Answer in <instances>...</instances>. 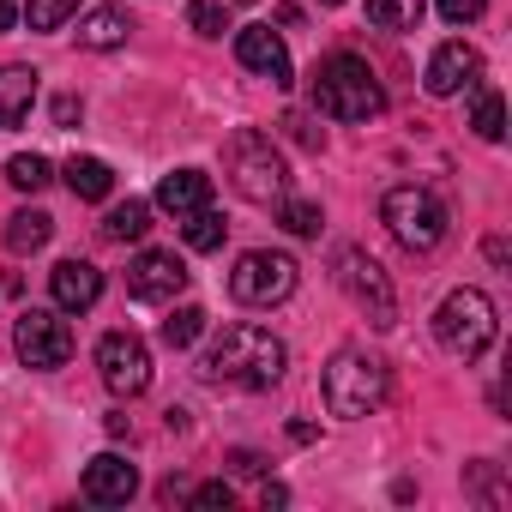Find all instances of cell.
<instances>
[{
	"label": "cell",
	"mask_w": 512,
	"mask_h": 512,
	"mask_svg": "<svg viewBox=\"0 0 512 512\" xmlns=\"http://www.w3.org/2000/svg\"><path fill=\"white\" fill-rule=\"evenodd\" d=\"M284 362H290V350H284L266 326H229V332L205 350L199 374H205L211 386L266 392V386H278V380H284Z\"/></svg>",
	"instance_id": "cell-1"
},
{
	"label": "cell",
	"mask_w": 512,
	"mask_h": 512,
	"mask_svg": "<svg viewBox=\"0 0 512 512\" xmlns=\"http://www.w3.org/2000/svg\"><path fill=\"white\" fill-rule=\"evenodd\" d=\"M314 109L332 121H374L386 109V85L362 55H326L314 67Z\"/></svg>",
	"instance_id": "cell-2"
},
{
	"label": "cell",
	"mask_w": 512,
	"mask_h": 512,
	"mask_svg": "<svg viewBox=\"0 0 512 512\" xmlns=\"http://www.w3.org/2000/svg\"><path fill=\"white\" fill-rule=\"evenodd\" d=\"M320 392H326V410H332V416H344V422L374 416V410H380V398H386V362H380V356H368V350H338V356L326 362Z\"/></svg>",
	"instance_id": "cell-3"
},
{
	"label": "cell",
	"mask_w": 512,
	"mask_h": 512,
	"mask_svg": "<svg viewBox=\"0 0 512 512\" xmlns=\"http://www.w3.org/2000/svg\"><path fill=\"white\" fill-rule=\"evenodd\" d=\"M229 175H235V193L253 199V205H272V199L290 193V163H284V151H278L266 133H253V127H241V133L229 139Z\"/></svg>",
	"instance_id": "cell-4"
},
{
	"label": "cell",
	"mask_w": 512,
	"mask_h": 512,
	"mask_svg": "<svg viewBox=\"0 0 512 512\" xmlns=\"http://www.w3.org/2000/svg\"><path fill=\"white\" fill-rule=\"evenodd\" d=\"M494 332H500V320H494V302H488L482 290H452V296L434 308V338H440L458 362L488 356Z\"/></svg>",
	"instance_id": "cell-5"
},
{
	"label": "cell",
	"mask_w": 512,
	"mask_h": 512,
	"mask_svg": "<svg viewBox=\"0 0 512 512\" xmlns=\"http://www.w3.org/2000/svg\"><path fill=\"white\" fill-rule=\"evenodd\" d=\"M380 217H386V229L410 247V253H428V247H440L446 241V205H440V193H428V187H416V181H404V187H392L386 199H380Z\"/></svg>",
	"instance_id": "cell-6"
},
{
	"label": "cell",
	"mask_w": 512,
	"mask_h": 512,
	"mask_svg": "<svg viewBox=\"0 0 512 512\" xmlns=\"http://www.w3.org/2000/svg\"><path fill=\"white\" fill-rule=\"evenodd\" d=\"M338 284H344V296L374 320V326H392L398 320V296H392V278H386V266L374 260V253H362V247H344L338 253Z\"/></svg>",
	"instance_id": "cell-7"
},
{
	"label": "cell",
	"mask_w": 512,
	"mask_h": 512,
	"mask_svg": "<svg viewBox=\"0 0 512 512\" xmlns=\"http://www.w3.org/2000/svg\"><path fill=\"white\" fill-rule=\"evenodd\" d=\"M296 290V260L290 253H241L235 260V272H229V296L235 302H247V308H272V302H284Z\"/></svg>",
	"instance_id": "cell-8"
},
{
	"label": "cell",
	"mask_w": 512,
	"mask_h": 512,
	"mask_svg": "<svg viewBox=\"0 0 512 512\" xmlns=\"http://www.w3.org/2000/svg\"><path fill=\"white\" fill-rule=\"evenodd\" d=\"M97 368H103V386L115 398H139L151 386V350L139 332H103L97 344Z\"/></svg>",
	"instance_id": "cell-9"
},
{
	"label": "cell",
	"mask_w": 512,
	"mask_h": 512,
	"mask_svg": "<svg viewBox=\"0 0 512 512\" xmlns=\"http://www.w3.org/2000/svg\"><path fill=\"white\" fill-rule=\"evenodd\" d=\"M13 344H19V362H25V368H43V374H49V368H67V356H73V332H67V320L49 314V308H25Z\"/></svg>",
	"instance_id": "cell-10"
},
{
	"label": "cell",
	"mask_w": 512,
	"mask_h": 512,
	"mask_svg": "<svg viewBox=\"0 0 512 512\" xmlns=\"http://www.w3.org/2000/svg\"><path fill=\"white\" fill-rule=\"evenodd\" d=\"M187 266L175 260V253H163V247H145L139 260L127 266V296L133 302H175L181 290H187Z\"/></svg>",
	"instance_id": "cell-11"
},
{
	"label": "cell",
	"mask_w": 512,
	"mask_h": 512,
	"mask_svg": "<svg viewBox=\"0 0 512 512\" xmlns=\"http://www.w3.org/2000/svg\"><path fill=\"white\" fill-rule=\"evenodd\" d=\"M235 61H241L247 73L272 79L278 91L290 85V49H284V37H278L272 25H247V31H235Z\"/></svg>",
	"instance_id": "cell-12"
},
{
	"label": "cell",
	"mask_w": 512,
	"mask_h": 512,
	"mask_svg": "<svg viewBox=\"0 0 512 512\" xmlns=\"http://www.w3.org/2000/svg\"><path fill=\"white\" fill-rule=\"evenodd\" d=\"M476 79H482V55H476L470 43H440V49L428 55V73H422L428 97H458V91H470Z\"/></svg>",
	"instance_id": "cell-13"
},
{
	"label": "cell",
	"mask_w": 512,
	"mask_h": 512,
	"mask_svg": "<svg viewBox=\"0 0 512 512\" xmlns=\"http://www.w3.org/2000/svg\"><path fill=\"white\" fill-rule=\"evenodd\" d=\"M139 494V470L121 458V452H97L91 464H85V500H97V506H127Z\"/></svg>",
	"instance_id": "cell-14"
},
{
	"label": "cell",
	"mask_w": 512,
	"mask_h": 512,
	"mask_svg": "<svg viewBox=\"0 0 512 512\" xmlns=\"http://www.w3.org/2000/svg\"><path fill=\"white\" fill-rule=\"evenodd\" d=\"M49 290H55V308H61V314H85V308H97V296H103V272H97L91 260H61V266L49 272Z\"/></svg>",
	"instance_id": "cell-15"
},
{
	"label": "cell",
	"mask_w": 512,
	"mask_h": 512,
	"mask_svg": "<svg viewBox=\"0 0 512 512\" xmlns=\"http://www.w3.org/2000/svg\"><path fill=\"white\" fill-rule=\"evenodd\" d=\"M157 205L175 211V217H187L193 205H211V175H205V169H175V175H163V181H157Z\"/></svg>",
	"instance_id": "cell-16"
},
{
	"label": "cell",
	"mask_w": 512,
	"mask_h": 512,
	"mask_svg": "<svg viewBox=\"0 0 512 512\" xmlns=\"http://www.w3.org/2000/svg\"><path fill=\"white\" fill-rule=\"evenodd\" d=\"M37 103V67H0V133L19 127Z\"/></svg>",
	"instance_id": "cell-17"
},
{
	"label": "cell",
	"mask_w": 512,
	"mask_h": 512,
	"mask_svg": "<svg viewBox=\"0 0 512 512\" xmlns=\"http://www.w3.org/2000/svg\"><path fill=\"white\" fill-rule=\"evenodd\" d=\"M67 187H73V199H109L115 193V169L103 163V157H67Z\"/></svg>",
	"instance_id": "cell-18"
},
{
	"label": "cell",
	"mask_w": 512,
	"mask_h": 512,
	"mask_svg": "<svg viewBox=\"0 0 512 512\" xmlns=\"http://www.w3.org/2000/svg\"><path fill=\"white\" fill-rule=\"evenodd\" d=\"M127 13L121 7H97V13H85V25H79V43L85 49H121L127 43Z\"/></svg>",
	"instance_id": "cell-19"
},
{
	"label": "cell",
	"mask_w": 512,
	"mask_h": 512,
	"mask_svg": "<svg viewBox=\"0 0 512 512\" xmlns=\"http://www.w3.org/2000/svg\"><path fill=\"white\" fill-rule=\"evenodd\" d=\"M49 235H55L49 211H13L7 217V247L13 253H37V247H49Z\"/></svg>",
	"instance_id": "cell-20"
},
{
	"label": "cell",
	"mask_w": 512,
	"mask_h": 512,
	"mask_svg": "<svg viewBox=\"0 0 512 512\" xmlns=\"http://www.w3.org/2000/svg\"><path fill=\"white\" fill-rule=\"evenodd\" d=\"M223 211H211V205H193L187 217H181V241L193 247V253H211V247H223Z\"/></svg>",
	"instance_id": "cell-21"
},
{
	"label": "cell",
	"mask_w": 512,
	"mask_h": 512,
	"mask_svg": "<svg viewBox=\"0 0 512 512\" xmlns=\"http://www.w3.org/2000/svg\"><path fill=\"white\" fill-rule=\"evenodd\" d=\"M368 25L374 31H416L422 25V0H368Z\"/></svg>",
	"instance_id": "cell-22"
},
{
	"label": "cell",
	"mask_w": 512,
	"mask_h": 512,
	"mask_svg": "<svg viewBox=\"0 0 512 512\" xmlns=\"http://www.w3.org/2000/svg\"><path fill=\"white\" fill-rule=\"evenodd\" d=\"M145 229H151V205H145V199H127V205H115V211L103 217V235H109V241H139Z\"/></svg>",
	"instance_id": "cell-23"
},
{
	"label": "cell",
	"mask_w": 512,
	"mask_h": 512,
	"mask_svg": "<svg viewBox=\"0 0 512 512\" xmlns=\"http://www.w3.org/2000/svg\"><path fill=\"white\" fill-rule=\"evenodd\" d=\"M199 332H205V308H175V314L163 320V344H169V350L199 344Z\"/></svg>",
	"instance_id": "cell-24"
},
{
	"label": "cell",
	"mask_w": 512,
	"mask_h": 512,
	"mask_svg": "<svg viewBox=\"0 0 512 512\" xmlns=\"http://www.w3.org/2000/svg\"><path fill=\"white\" fill-rule=\"evenodd\" d=\"M79 13V0H25V25L31 31H61Z\"/></svg>",
	"instance_id": "cell-25"
},
{
	"label": "cell",
	"mask_w": 512,
	"mask_h": 512,
	"mask_svg": "<svg viewBox=\"0 0 512 512\" xmlns=\"http://www.w3.org/2000/svg\"><path fill=\"white\" fill-rule=\"evenodd\" d=\"M470 127L494 145V139H506V103H500V91H482L476 97V115H470Z\"/></svg>",
	"instance_id": "cell-26"
},
{
	"label": "cell",
	"mask_w": 512,
	"mask_h": 512,
	"mask_svg": "<svg viewBox=\"0 0 512 512\" xmlns=\"http://www.w3.org/2000/svg\"><path fill=\"white\" fill-rule=\"evenodd\" d=\"M187 31L223 37V31H229V7H223V0H193V7H187Z\"/></svg>",
	"instance_id": "cell-27"
},
{
	"label": "cell",
	"mask_w": 512,
	"mask_h": 512,
	"mask_svg": "<svg viewBox=\"0 0 512 512\" xmlns=\"http://www.w3.org/2000/svg\"><path fill=\"white\" fill-rule=\"evenodd\" d=\"M7 181H13V187H25V193H37V187H49V157H37V151H25V157H13V163H7Z\"/></svg>",
	"instance_id": "cell-28"
},
{
	"label": "cell",
	"mask_w": 512,
	"mask_h": 512,
	"mask_svg": "<svg viewBox=\"0 0 512 512\" xmlns=\"http://www.w3.org/2000/svg\"><path fill=\"white\" fill-rule=\"evenodd\" d=\"M320 223H326V217H320L314 199H284V229H290V235H320Z\"/></svg>",
	"instance_id": "cell-29"
},
{
	"label": "cell",
	"mask_w": 512,
	"mask_h": 512,
	"mask_svg": "<svg viewBox=\"0 0 512 512\" xmlns=\"http://www.w3.org/2000/svg\"><path fill=\"white\" fill-rule=\"evenodd\" d=\"M235 494H229V482H199L193 494H187V506H199V512H211V506H229Z\"/></svg>",
	"instance_id": "cell-30"
},
{
	"label": "cell",
	"mask_w": 512,
	"mask_h": 512,
	"mask_svg": "<svg viewBox=\"0 0 512 512\" xmlns=\"http://www.w3.org/2000/svg\"><path fill=\"white\" fill-rule=\"evenodd\" d=\"M482 7L488 0H440V19L446 25H470V19H482Z\"/></svg>",
	"instance_id": "cell-31"
},
{
	"label": "cell",
	"mask_w": 512,
	"mask_h": 512,
	"mask_svg": "<svg viewBox=\"0 0 512 512\" xmlns=\"http://www.w3.org/2000/svg\"><path fill=\"white\" fill-rule=\"evenodd\" d=\"M284 127H290V133H296V145H308V151H320V145H326V133H314V127H308L302 115H290Z\"/></svg>",
	"instance_id": "cell-32"
},
{
	"label": "cell",
	"mask_w": 512,
	"mask_h": 512,
	"mask_svg": "<svg viewBox=\"0 0 512 512\" xmlns=\"http://www.w3.org/2000/svg\"><path fill=\"white\" fill-rule=\"evenodd\" d=\"M229 464H235V470H241V476H260V470H266V458H260V452H235V458H229Z\"/></svg>",
	"instance_id": "cell-33"
},
{
	"label": "cell",
	"mask_w": 512,
	"mask_h": 512,
	"mask_svg": "<svg viewBox=\"0 0 512 512\" xmlns=\"http://www.w3.org/2000/svg\"><path fill=\"white\" fill-rule=\"evenodd\" d=\"M55 121L73 127V121H79V97H55Z\"/></svg>",
	"instance_id": "cell-34"
},
{
	"label": "cell",
	"mask_w": 512,
	"mask_h": 512,
	"mask_svg": "<svg viewBox=\"0 0 512 512\" xmlns=\"http://www.w3.org/2000/svg\"><path fill=\"white\" fill-rule=\"evenodd\" d=\"M284 500H290V488H284V482H266V494H260V506L272 512V506H284Z\"/></svg>",
	"instance_id": "cell-35"
},
{
	"label": "cell",
	"mask_w": 512,
	"mask_h": 512,
	"mask_svg": "<svg viewBox=\"0 0 512 512\" xmlns=\"http://www.w3.org/2000/svg\"><path fill=\"white\" fill-rule=\"evenodd\" d=\"M13 19H19V13H13V0H0V31H13Z\"/></svg>",
	"instance_id": "cell-36"
},
{
	"label": "cell",
	"mask_w": 512,
	"mask_h": 512,
	"mask_svg": "<svg viewBox=\"0 0 512 512\" xmlns=\"http://www.w3.org/2000/svg\"><path fill=\"white\" fill-rule=\"evenodd\" d=\"M320 7H344V0H320Z\"/></svg>",
	"instance_id": "cell-37"
}]
</instances>
